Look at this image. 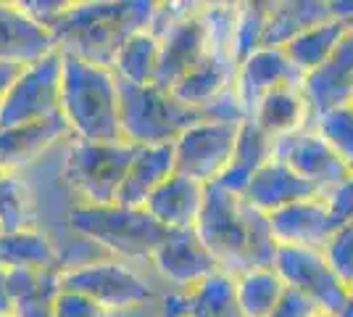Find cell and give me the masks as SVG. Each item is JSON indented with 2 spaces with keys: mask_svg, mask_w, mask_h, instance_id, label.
I'll return each instance as SVG.
<instances>
[{
  "mask_svg": "<svg viewBox=\"0 0 353 317\" xmlns=\"http://www.w3.org/2000/svg\"><path fill=\"white\" fill-rule=\"evenodd\" d=\"M195 233L208 254L216 259L219 270L230 275L253 267H272L280 249L264 211L253 209L243 196L224 191L216 182L206 185Z\"/></svg>",
  "mask_w": 353,
  "mask_h": 317,
  "instance_id": "obj_1",
  "label": "cell"
},
{
  "mask_svg": "<svg viewBox=\"0 0 353 317\" xmlns=\"http://www.w3.org/2000/svg\"><path fill=\"white\" fill-rule=\"evenodd\" d=\"M156 3L150 0H88L69 3L50 27L63 56L111 69L121 43L150 27Z\"/></svg>",
  "mask_w": 353,
  "mask_h": 317,
  "instance_id": "obj_2",
  "label": "cell"
},
{
  "mask_svg": "<svg viewBox=\"0 0 353 317\" xmlns=\"http://www.w3.org/2000/svg\"><path fill=\"white\" fill-rule=\"evenodd\" d=\"M61 117L74 140L119 143L121 101L117 75L98 64L63 56Z\"/></svg>",
  "mask_w": 353,
  "mask_h": 317,
  "instance_id": "obj_3",
  "label": "cell"
},
{
  "mask_svg": "<svg viewBox=\"0 0 353 317\" xmlns=\"http://www.w3.org/2000/svg\"><path fill=\"white\" fill-rule=\"evenodd\" d=\"M66 225L72 233L98 243L108 257L124 259L130 265L150 262L153 251L163 241V230L145 209L108 204V206H88L72 204L66 211Z\"/></svg>",
  "mask_w": 353,
  "mask_h": 317,
  "instance_id": "obj_4",
  "label": "cell"
},
{
  "mask_svg": "<svg viewBox=\"0 0 353 317\" xmlns=\"http://www.w3.org/2000/svg\"><path fill=\"white\" fill-rule=\"evenodd\" d=\"M119 101H121V140L130 146L174 143L195 122L214 119L211 111H198L179 104L172 93L156 85L119 82Z\"/></svg>",
  "mask_w": 353,
  "mask_h": 317,
  "instance_id": "obj_5",
  "label": "cell"
},
{
  "mask_svg": "<svg viewBox=\"0 0 353 317\" xmlns=\"http://www.w3.org/2000/svg\"><path fill=\"white\" fill-rule=\"evenodd\" d=\"M132 151L134 146L124 140L95 143V140L69 137L63 153V182L77 196L74 204H88V206L117 204Z\"/></svg>",
  "mask_w": 353,
  "mask_h": 317,
  "instance_id": "obj_6",
  "label": "cell"
},
{
  "mask_svg": "<svg viewBox=\"0 0 353 317\" xmlns=\"http://www.w3.org/2000/svg\"><path fill=\"white\" fill-rule=\"evenodd\" d=\"M61 286L85 294L111 312L159 302L166 294L159 286H153V280L145 278L134 265L117 257H103L90 262V265H82V267L63 270Z\"/></svg>",
  "mask_w": 353,
  "mask_h": 317,
  "instance_id": "obj_7",
  "label": "cell"
},
{
  "mask_svg": "<svg viewBox=\"0 0 353 317\" xmlns=\"http://www.w3.org/2000/svg\"><path fill=\"white\" fill-rule=\"evenodd\" d=\"M61 50H53L45 59L19 69L0 101V127H19L61 117Z\"/></svg>",
  "mask_w": 353,
  "mask_h": 317,
  "instance_id": "obj_8",
  "label": "cell"
},
{
  "mask_svg": "<svg viewBox=\"0 0 353 317\" xmlns=\"http://www.w3.org/2000/svg\"><path fill=\"white\" fill-rule=\"evenodd\" d=\"M240 122L201 119L188 127L174 143V162L179 175L211 185L224 175L232 159Z\"/></svg>",
  "mask_w": 353,
  "mask_h": 317,
  "instance_id": "obj_9",
  "label": "cell"
},
{
  "mask_svg": "<svg viewBox=\"0 0 353 317\" xmlns=\"http://www.w3.org/2000/svg\"><path fill=\"white\" fill-rule=\"evenodd\" d=\"M272 267L282 278L285 286L309 296L322 312L343 315L345 302H348V286L335 275L322 251L280 246Z\"/></svg>",
  "mask_w": 353,
  "mask_h": 317,
  "instance_id": "obj_10",
  "label": "cell"
},
{
  "mask_svg": "<svg viewBox=\"0 0 353 317\" xmlns=\"http://www.w3.org/2000/svg\"><path fill=\"white\" fill-rule=\"evenodd\" d=\"M274 156L282 159L298 177L309 182L319 196L335 193L340 185L353 175L314 124L277 140Z\"/></svg>",
  "mask_w": 353,
  "mask_h": 317,
  "instance_id": "obj_11",
  "label": "cell"
},
{
  "mask_svg": "<svg viewBox=\"0 0 353 317\" xmlns=\"http://www.w3.org/2000/svg\"><path fill=\"white\" fill-rule=\"evenodd\" d=\"M159 72L156 88L169 90L176 79L198 66L208 56V32L203 21V3H192L190 11L174 19L159 35Z\"/></svg>",
  "mask_w": 353,
  "mask_h": 317,
  "instance_id": "obj_12",
  "label": "cell"
},
{
  "mask_svg": "<svg viewBox=\"0 0 353 317\" xmlns=\"http://www.w3.org/2000/svg\"><path fill=\"white\" fill-rule=\"evenodd\" d=\"M148 265L166 286V291H176V294L188 291L219 270L216 259L208 254V249L198 238L195 227L169 230Z\"/></svg>",
  "mask_w": 353,
  "mask_h": 317,
  "instance_id": "obj_13",
  "label": "cell"
},
{
  "mask_svg": "<svg viewBox=\"0 0 353 317\" xmlns=\"http://www.w3.org/2000/svg\"><path fill=\"white\" fill-rule=\"evenodd\" d=\"M303 98L309 104L311 122L327 111H335L353 101V30L343 35L338 48L330 53L322 66L303 77Z\"/></svg>",
  "mask_w": 353,
  "mask_h": 317,
  "instance_id": "obj_14",
  "label": "cell"
},
{
  "mask_svg": "<svg viewBox=\"0 0 353 317\" xmlns=\"http://www.w3.org/2000/svg\"><path fill=\"white\" fill-rule=\"evenodd\" d=\"M272 236L280 246H295V249H316L322 251L324 243L340 225L332 214V206L327 196H311L303 201L288 204L282 209L266 214Z\"/></svg>",
  "mask_w": 353,
  "mask_h": 317,
  "instance_id": "obj_15",
  "label": "cell"
},
{
  "mask_svg": "<svg viewBox=\"0 0 353 317\" xmlns=\"http://www.w3.org/2000/svg\"><path fill=\"white\" fill-rule=\"evenodd\" d=\"M59 50L53 32L21 6L0 0V66L24 69L48 53Z\"/></svg>",
  "mask_w": 353,
  "mask_h": 317,
  "instance_id": "obj_16",
  "label": "cell"
},
{
  "mask_svg": "<svg viewBox=\"0 0 353 317\" xmlns=\"http://www.w3.org/2000/svg\"><path fill=\"white\" fill-rule=\"evenodd\" d=\"M285 85H303V75L288 59L285 48H259L245 61L237 64L235 75V98L245 119L253 111V106L264 98L266 93L285 88Z\"/></svg>",
  "mask_w": 353,
  "mask_h": 317,
  "instance_id": "obj_17",
  "label": "cell"
},
{
  "mask_svg": "<svg viewBox=\"0 0 353 317\" xmlns=\"http://www.w3.org/2000/svg\"><path fill=\"white\" fill-rule=\"evenodd\" d=\"M69 137L72 135L63 117L19 127H0V172H21L37 164L50 148Z\"/></svg>",
  "mask_w": 353,
  "mask_h": 317,
  "instance_id": "obj_18",
  "label": "cell"
},
{
  "mask_svg": "<svg viewBox=\"0 0 353 317\" xmlns=\"http://www.w3.org/2000/svg\"><path fill=\"white\" fill-rule=\"evenodd\" d=\"M206 198V185L192 180L188 175L174 172L169 180H163L143 209L169 233V230H190L195 227Z\"/></svg>",
  "mask_w": 353,
  "mask_h": 317,
  "instance_id": "obj_19",
  "label": "cell"
},
{
  "mask_svg": "<svg viewBox=\"0 0 353 317\" xmlns=\"http://www.w3.org/2000/svg\"><path fill=\"white\" fill-rule=\"evenodd\" d=\"M176 172L174 162V146L172 143H161V146H134L130 166L124 182L119 188L117 204L121 206H134L143 209L150 193L169 180Z\"/></svg>",
  "mask_w": 353,
  "mask_h": 317,
  "instance_id": "obj_20",
  "label": "cell"
},
{
  "mask_svg": "<svg viewBox=\"0 0 353 317\" xmlns=\"http://www.w3.org/2000/svg\"><path fill=\"white\" fill-rule=\"evenodd\" d=\"M311 196H319V193L303 177H298L293 169L277 156L272 162H266L253 175L248 188L243 191V198L253 209L264 211V214H272V211L282 209L288 204H295V201H303V198Z\"/></svg>",
  "mask_w": 353,
  "mask_h": 317,
  "instance_id": "obj_21",
  "label": "cell"
},
{
  "mask_svg": "<svg viewBox=\"0 0 353 317\" xmlns=\"http://www.w3.org/2000/svg\"><path fill=\"white\" fill-rule=\"evenodd\" d=\"M235 75L237 64L208 53L198 66H192L182 79H176L174 85L169 88V93L179 104L198 108V111H208L219 98H224L227 93L232 90Z\"/></svg>",
  "mask_w": 353,
  "mask_h": 317,
  "instance_id": "obj_22",
  "label": "cell"
},
{
  "mask_svg": "<svg viewBox=\"0 0 353 317\" xmlns=\"http://www.w3.org/2000/svg\"><path fill=\"white\" fill-rule=\"evenodd\" d=\"M274 146L277 140L269 137L256 124L253 119H243L240 122V130H237V140H235V151H232V159L224 169L216 185H221L224 191L230 193H237L243 196V191L248 188V182L253 180V175L274 159Z\"/></svg>",
  "mask_w": 353,
  "mask_h": 317,
  "instance_id": "obj_23",
  "label": "cell"
},
{
  "mask_svg": "<svg viewBox=\"0 0 353 317\" xmlns=\"http://www.w3.org/2000/svg\"><path fill=\"white\" fill-rule=\"evenodd\" d=\"M248 119L256 122L269 137L282 140V137L309 127L311 114L301 85H285V88L266 93L264 98L253 106Z\"/></svg>",
  "mask_w": 353,
  "mask_h": 317,
  "instance_id": "obj_24",
  "label": "cell"
},
{
  "mask_svg": "<svg viewBox=\"0 0 353 317\" xmlns=\"http://www.w3.org/2000/svg\"><path fill=\"white\" fill-rule=\"evenodd\" d=\"M335 19L327 0H277L269 3L264 30V48H285L306 30Z\"/></svg>",
  "mask_w": 353,
  "mask_h": 317,
  "instance_id": "obj_25",
  "label": "cell"
},
{
  "mask_svg": "<svg viewBox=\"0 0 353 317\" xmlns=\"http://www.w3.org/2000/svg\"><path fill=\"white\" fill-rule=\"evenodd\" d=\"M176 304L182 317H243L237 304L235 275L224 270H216L206 280L176 294Z\"/></svg>",
  "mask_w": 353,
  "mask_h": 317,
  "instance_id": "obj_26",
  "label": "cell"
},
{
  "mask_svg": "<svg viewBox=\"0 0 353 317\" xmlns=\"http://www.w3.org/2000/svg\"><path fill=\"white\" fill-rule=\"evenodd\" d=\"M8 283L14 294V317H53L61 294V270H8Z\"/></svg>",
  "mask_w": 353,
  "mask_h": 317,
  "instance_id": "obj_27",
  "label": "cell"
},
{
  "mask_svg": "<svg viewBox=\"0 0 353 317\" xmlns=\"http://www.w3.org/2000/svg\"><path fill=\"white\" fill-rule=\"evenodd\" d=\"M0 267L8 270H61L59 246L43 227L0 236Z\"/></svg>",
  "mask_w": 353,
  "mask_h": 317,
  "instance_id": "obj_28",
  "label": "cell"
},
{
  "mask_svg": "<svg viewBox=\"0 0 353 317\" xmlns=\"http://www.w3.org/2000/svg\"><path fill=\"white\" fill-rule=\"evenodd\" d=\"M37 227V196L27 172H0V236Z\"/></svg>",
  "mask_w": 353,
  "mask_h": 317,
  "instance_id": "obj_29",
  "label": "cell"
},
{
  "mask_svg": "<svg viewBox=\"0 0 353 317\" xmlns=\"http://www.w3.org/2000/svg\"><path fill=\"white\" fill-rule=\"evenodd\" d=\"M111 72L127 85H153L159 72V37L150 30L130 35L119 48Z\"/></svg>",
  "mask_w": 353,
  "mask_h": 317,
  "instance_id": "obj_30",
  "label": "cell"
},
{
  "mask_svg": "<svg viewBox=\"0 0 353 317\" xmlns=\"http://www.w3.org/2000/svg\"><path fill=\"white\" fill-rule=\"evenodd\" d=\"M345 32H348L345 21L330 19V21H322V24L306 30L303 35L293 37L285 46V53H288V59L293 61L295 69L306 77L309 72H314L316 66H322L324 61L330 59V53L338 48V43L343 40Z\"/></svg>",
  "mask_w": 353,
  "mask_h": 317,
  "instance_id": "obj_31",
  "label": "cell"
},
{
  "mask_svg": "<svg viewBox=\"0 0 353 317\" xmlns=\"http://www.w3.org/2000/svg\"><path fill=\"white\" fill-rule=\"evenodd\" d=\"M235 288L243 317H269L288 286L274 267H253L235 275Z\"/></svg>",
  "mask_w": 353,
  "mask_h": 317,
  "instance_id": "obj_32",
  "label": "cell"
},
{
  "mask_svg": "<svg viewBox=\"0 0 353 317\" xmlns=\"http://www.w3.org/2000/svg\"><path fill=\"white\" fill-rule=\"evenodd\" d=\"M266 14L269 0H253V3H237L235 14V61H245L250 53L264 48Z\"/></svg>",
  "mask_w": 353,
  "mask_h": 317,
  "instance_id": "obj_33",
  "label": "cell"
},
{
  "mask_svg": "<svg viewBox=\"0 0 353 317\" xmlns=\"http://www.w3.org/2000/svg\"><path fill=\"white\" fill-rule=\"evenodd\" d=\"M322 137L335 148L343 164L353 172V106H343L335 111H327L319 119L311 122Z\"/></svg>",
  "mask_w": 353,
  "mask_h": 317,
  "instance_id": "obj_34",
  "label": "cell"
},
{
  "mask_svg": "<svg viewBox=\"0 0 353 317\" xmlns=\"http://www.w3.org/2000/svg\"><path fill=\"white\" fill-rule=\"evenodd\" d=\"M324 259L345 286H353V220L340 222L322 249Z\"/></svg>",
  "mask_w": 353,
  "mask_h": 317,
  "instance_id": "obj_35",
  "label": "cell"
},
{
  "mask_svg": "<svg viewBox=\"0 0 353 317\" xmlns=\"http://www.w3.org/2000/svg\"><path fill=\"white\" fill-rule=\"evenodd\" d=\"M53 317H114V312L105 309L103 304L92 302L90 296L79 294V291H69L61 286Z\"/></svg>",
  "mask_w": 353,
  "mask_h": 317,
  "instance_id": "obj_36",
  "label": "cell"
},
{
  "mask_svg": "<svg viewBox=\"0 0 353 317\" xmlns=\"http://www.w3.org/2000/svg\"><path fill=\"white\" fill-rule=\"evenodd\" d=\"M316 315H322V309L311 302L309 296H303L295 288H285L282 299L277 302L274 312L269 317H316Z\"/></svg>",
  "mask_w": 353,
  "mask_h": 317,
  "instance_id": "obj_37",
  "label": "cell"
},
{
  "mask_svg": "<svg viewBox=\"0 0 353 317\" xmlns=\"http://www.w3.org/2000/svg\"><path fill=\"white\" fill-rule=\"evenodd\" d=\"M327 201H330L332 214H335L338 222H348V220H353V175L340 185L335 193H330Z\"/></svg>",
  "mask_w": 353,
  "mask_h": 317,
  "instance_id": "obj_38",
  "label": "cell"
},
{
  "mask_svg": "<svg viewBox=\"0 0 353 317\" xmlns=\"http://www.w3.org/2000/svg\"><path fill=\"white\" fill-rule=\"evenodd\" d=\"M14 315V294H11V283H8V270L0 267V317Z\"/></svg>",
  "mask_w": 353,
  "mask_h": 317,
  "instance_id": "obj_39",
  "label": "cell"
},
{
  "mask_svg": "<svg viewBox=\"0 0 353 317\" xmlns=\"http://www.w3.org/2000/svg\"><path fill=\"white\" fill-rule=\"evenodd\" d=\"M114 317H161V299L150 304H140V307H130V309H119Z\"/></svg>",
  "mask_w": 353,
  "mask_h": 317,
  "instance_id": "obj_40",
  "label": "cell"
},
{
  "mask_svg": "<svg viewBox=\"0 0 353 317\" xmlns=\"http://www.w3.org/2000/svg\"><path fill=\"white\" fill-rule=\"evenodd\" d=\"M161 317H182L174 291H166V294L161 296Z\"/></svg>",
  "mask_w": 353,
  "mask_h": 317,
  "instance_id": "obj_41",
  "label": "cell"
},
{
  "mask_svg": "<svg viewBox=\"0 0 353 317\" xmlns=\"http://www.w3.org/2000/svg\"><path fill=\"white\" fill-rule=\"evenodd\" d=\"M16 72L19 69H14V66H0V101H3V95L8 90V85H11V79L16 77Z\"/></svg>",
  "mask_w": 353,
  "mask_h": 317,
  "instance_id": "obj_42",
  "label": "cell"
},
{
  "mask_svg": "<svg viewBox=\"0 0 353 317\" xmlns=\"http://www.w3.org/2000/svg\"><path fill=\"white\" fill-rule=\"evenodd\" d=\"M316 317H340V315H330V312H322V315H316Z\"/></svg>",
  "mask_w": 353,
  "mask_h": 317,
  "instance_id": "obj_43",
  "label": "cell"
},
{
  "mask_svg": "<svg viewBox=\"0 0 353 317\" xmlns=\"http://www.w3.org/2000/svg\"><path fill=\"white\" fill-rule=\"evenodd\" d=\"M348 27H351V30H353V21H351V24H348Z\"/></svg>",
  "mask_w": 353,
  "mask_h": 317,
  "instance_id": "obj_44",
  "label": "cell"
},
{
  "mask_svg": "<svg viewBox=\"0 0 353 317\" xmlns=\"http://www.w3.org/2000/svg\"><path fill=\"white\" fill-rule=\"evenodd\" d=\"M351 106H353V101H351Z\"/></svg>",
  "mask_w": 353,
  "mask_h": 317,
  "instance_id": "obj_45",
  "label": "cell"
},
{
  "mask_svg": "<svg viewBox=\"0 0 353 317\" xmlns=\"http://www.w3.org/2000/svg\"><path fill=\"white\" fill-rule=\"evenodd\" d=\"M11 317H14V315H11Z\"/></svg>",
  "mask_w": 353,
  "mask_h": 317,
  "instance_id": "obj_46",
  "label": "cell"
}]
</instances>
